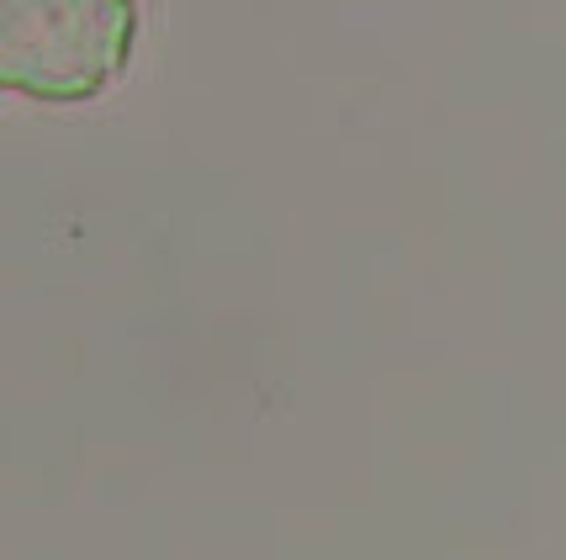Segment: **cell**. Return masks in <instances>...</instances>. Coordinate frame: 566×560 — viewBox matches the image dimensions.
Listing matches in <instances>:
<instances>
[{
	"mask_svg": "<svg viewBox=\"0 0 566 560\" xmlns=\"http://www.w3.org/2000/svg\"><path fill=\"white\" fill-rule=\"evenodd\" d=\"M138 6L127 0H6L0 6V85L32 101L80 106L127 70Z\"/></svg>",
	"mask_w": 566,
	"mask_h": 560,
	"instance_id": "obj_1",
	"label": "cell"
}]
</instances>
